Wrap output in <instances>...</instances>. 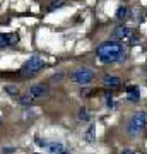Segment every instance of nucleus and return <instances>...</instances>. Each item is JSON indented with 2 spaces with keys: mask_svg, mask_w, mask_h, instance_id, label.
Wrapping results in <instances>:
<instances>
[{
  "mask_svg": "<svg viewBox=\"0 0 147 154\" xmlns=\"http://www.w3.org/2000/svg\"><path fill=\"white\" fill-rule=\"evenodd\" d=\"M140 98V91L137 86H127V99L132 101V103H137Z\"/></svg>",
  "mask_w": 147,
  "mask_h": 154,
  "instance_id": "nucleus-10",
  "label": "nucleus"
},
{
  "mask_svg": "<svg viewBox=\"0 0 147 154\" xmlns=\"http://www.w3.org/2000/svg\"><path fill=\"white\" fill-rule=\"evenodd\" d=\"M96 57H98L99 62H103V63L125 62V58H127V48L120 43V41L108 39V41H103V43L96 48Z\"/></svg>",
  "mask_w": 147,
  "mask_h": 154,
  "instance_id": "nucleus-1",
  "label": "nucleus"
},
{
  "mask_svg": "<svg viewBox=\"0 0 147 154\" xmlns=\"http://www.w3.org/2000/svg\"><path fill=\"white\" fill-rule=\"evenodd\" d=\"M41 69H44V60L38 55H33L29 60L22 65V75H31V74H36L39 72Z\"/></svg>",
  "mask_w": 147,
  "mask_h": 154,
  "instance_id": "nucleus-5",
  "label": "nucleus"
},
{
  "mask_svg": "<svg viewBox=\"0 0 147 154\" xmlns=\"http://www.w3.org/2000/svg\"><path fill=\"white\" fill-rule=\"evenodd\" d=\"M0 122H2V116H0Z\"/></svg>",
  "mask_w": 147,
  "mask_h": 154,
  "instance_id": "nucleus-20",
  "label": "nucleus"
},
{
  "mask_svg": "<svg viewBox=\"0 0 147 154\" xmlns=\"http://www.w3.org/2000/svg\"><path fill=\"white\" fill-rule=\"evenodd\" d=\"M19 43V34L9 33V34H0V50L7 46H16Z\"/></svg>",
  "mask_w": 147,
  "mask_h": 154,
  "instance_id": "nucleus-7",
  "label": "nucleus"
},
{
  "mask_svg": "<svg viewBox=\"0 0 147 154\" xmlns=\"http://www.w3.org/2000/svg\"><path fill=\"white\" fill-rule=\"evenodd\" d=\"M70 81L79 86H87L94 81V70L89 67H77L70 72Z\"/></svg>",
  "mask_w": 147,
  "mask_h": 154,
  "instance_id": "nucleus-4",
  "label": "nucleus"
},
{
  "mask_svg": "<svg viewBox=\"0 0 147 154\" xmlns=\"http://www.w3.org/2000/svg\"><path fill=\"white\" fill-rule=\"evenodd\" d=\"M145 127H147V111H135V113L128 118L127 134H128V137L135 139L144 132Z\"/></svg>",
  "mask_w": 147,
  "mask_h": 154,
  "instance_id": "nucleus-2",
  "label": "nucleus"
},
{
  "mask_svg": "<svg viewBox=\"0 0 147 154\" xmlns=\"http://www.w3.org/2000/svg\"><path fill=\"white\" fill-rule=\"evenodd\" d=\"M5 91L7 94H11V96H19V89L16 86H5Z\"/></svg>",
  "mask_w": 147,
  "mask_h": 154,
  "instance_id": "nucleus-17",
  "label": "nucleus"
},
{
  "mask_svg": "<svg viewBox=\"0 0 147 154\" xmlns=\"http://www.w3.org/2000/svg\"><path fill=\"white\" fill-rule=\"evenodd\" d=\"M104 99H106V106L108 108H115V99L109 91H104Z\"/></svg>",
  "mask_w": 147,
  "mask_h": 154,
  "instance_id": "nucleus-14",
  "label": "nucleus"
},
{
  "mask_svg": "<svg viewBox=\"0 0 147 154\" xmlns=\"http://www.w3.org/2000/svg\"><path fill=\"white\" fill-rule=\"evenodd\" d=\"M19 103H21L24 108H29V106L33 105V98L29 96V94H24V96H19Z\"/></svg>",
  "mask_w": 147,
  "mask_h": 154,
  "instance_id": "nucleus-13",
  "label": "nucleus"
},
{
  "mask_svg": "<svg viewBox=\"0 0 147 154\" xmlns=\"http://www.w3.org/2000/svg\"><path fill=\"white\" fill-rule=\"evenodd\" d=\"M120 154H135V152H133L132 149H121V152H120Z\"/></svg>",
  "mask_w": 147,
  "mask_h": 154,
  "instance_id": "nucleus-19",
  "label": "nucleus"
},
{
  "mask_svg": "<svg viewBox=\"0 0 147 154\" xmlns=\"http://www.w3.org/2000/svg\"><path fill=\"white\" fill-rule=\"evenodd\" d=\"M63 4V0H51V4L48 5V12H51V11H55V9H58V7Z\"/></svg>",
  "mask_w": 147,
  "mask_h": 154,
  "instance_id": "nucleus-16",
  "label": "nucleus"
},
{
  "mask_svg": "<svg viewBox=\"0 0 147 154\" xmlns=\"http://www.w3.org/2000/svg\"><path fill=\"white\" fill-rule=\"evenodd\" d=\"M84 140H86V142H94V140H96V125H94V123H91L89 128L86 130V134H84Z\"/></svg>",
  "mask_w": 147,
  "mask_h": 154,
  "instance_id": "nucleus-11",
  "label": "nucleus"
},
{
  "mask_svg": "<svg viewBox=\"0 0 147 154\" xmlns=\"http://www.w3.org/2000/svg\"><path fill=\"white\" fill-rule=\"evenodd\" d=\"M44 149L48 151V154H67L63 144H60V142H48Z\"/></svg>",
  "mask_w": 147,
  "mask_h": 154,
  "instance_id": "nucleus-9",
  "label": "nucleus"
},
{
  "mask_svg": "<svg viewBox=\"0 0 147 154\" xmlns=\"http://www.w3.org/2000/svg\"><path fill=\"white\" fill-rule=\"evenodd\" d=\"M79 120H82V122L91 120V118H89V111H87L86 108H81V110H79Z\"/></svg>",
  "mask_w": 147,
  "mask_h": 154,
  "instance_id": "nucleus-15",
  "label": "nucleus"
},
{
  "mask_svg": "<svg viewBox=\"0 0 147 154\" xmlns=\"http://www.w3.org/2000/svg\"><path fill=\"white\" fill-rule=\"evenodd\" d=\"M130 17V9L125 5H120L118 7V11H116V19L118 21H127Z\"/></svg>",
  "mask_w": 147,
  "mask_h": 154,
  "instance_id": "nucleus-12",
  "label": "nucleus"
},
{
  "mask_svg": "<svg viewBox=\"0 0 147 154\" xmlns=\"http://www.w3.org/2000/svg\"><path fill=\"white\" fill-rule=\"evenodd\" d=\"M63 72H58V74H55L53 77H51V82H62V79H63Z\"/></svg>",
  "mask_w": 147,
  "mask_h": 154,
  "instance_id": "nucleus-18",
  "label": "nucleus"
},
{
  "mask_svg": "<svg viewBox=\"0 0 147 154\" xmlns=\"http://www.w3.org/2000/svg\"><path fill=\"white\" fill-rule=\"evenodd\" d=\"M27 94L33 99H43L48 96V86L46 84H33L27 91Z\"/></svg>",
  "mask_w": 147,
  "mask_h": 154,
  "instance_id": "nucleus-6",
  "label": "nucleus"
},
{
  "mask_svg": "<svg viewBox=\"0 0 147 154\" xmlns=\"http://www.w3.org/2000/svg\"><path fill=\"white\" fill-rule=\"evenodd\" d=\"M113 39L115 41H120L121 45L123 43L135 45L139 41V36H137V33L132 28H128L125 24H118V26L113 28Z\"/></svg>",
  "mask_w": 147,
  "mask_h": 154,
  "instance_id": "nucleus-3",
  "label": "nucleus"
},
{
  "mask_svg": "<svg viewBox=\"0 0 147 154\" xmlns=\"http://www.w3.org/2000/svg\"><path fill=\"white\" fill-rule=\"evenodd\" d=\"M101 82H103L104 88H109V89H116L121 86V81L118 75H111V74H104L103 79H101Z\"/></svg>",
  "mask_w": 147,
  "mask_h": 154,
  "instance_id": "nucleus-8",
  "label": "nucleus"
}]
</instances>
